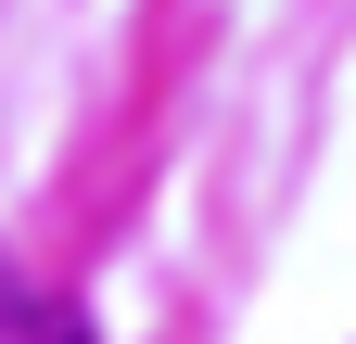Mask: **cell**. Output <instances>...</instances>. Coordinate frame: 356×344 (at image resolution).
<instances>
[{
  "instance_id": "cell-1",
  "label": "cell",
  "mask_w": 356,
  "mask_h": 344,
  "mask_svg": "<svg viewBox=\"0 0 356 344\" xmlns=\"http://www.w3.org/2000/svg\"><path fill=\"white\" fill-rule=\"evenodd\" d=\"M0 344H89L76 306H26V293H0Z\"/></svg>"
}]
</instances>
